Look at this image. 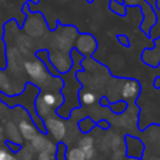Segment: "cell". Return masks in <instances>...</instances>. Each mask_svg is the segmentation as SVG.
Instances as JSON below:
<instances>
[{"label":"cell","instance_id":"cell-4","mask_svg":"<svg viewBox=\"0 0 160 160\" xmlns=\"http://www.w3.org/2000/svg\"><path fill=\"white\" fill-rule=\"evenodd\" d=\"M18 129L20 131L21 138L25 140H29V141H31L38 135V128L32 124V121L29 118L21 119L19 125H18Z\"/></svg>","mask_w":160,"mask_h":160},{"label":"cell","instance_id":"cell-3","mask_svg":"<svg viewBox=\"0 0 160 160\" xmlns=\"http://www.w3.org/2000/svg\"><path fill=\"white\" fill-rule=\"evenodd\" d=\"M31 148L38 152H48L50 155H54L56 150V146L52 144V141L44 136V134H38L31 140Z\"/></svg>","mask_w":160,"mask_h":160},{"label":"cell","instance_id":"cell-16","mask_svg":"<svg viewBox=\"0 0 160 160\" xmlns=\"http://www.w3.org/2000/svg\"><path fill=\"white\" fill-rule=\"evenodd\" d=\"M8 154H9V151H8V150H5V149L0 148V160H5V159H6V156H8Z\"/></svg>","mask_w":160,"mask_h":160},{"label":"cell","instance_id":"cell-15","mask_svg":"<svg viewBox=\"0 0 160 160\" xmlns=\"http://www.w3.org/2000/svg\"><path fill=\"white\" fill-rule=\"evenodd\" d=\"M118 40H119L120 42H122L124 46H130V45H129V39H128L126 35H118Z\"/></svg>","mask_w":160,"mask_h":160},{"label":"cell","instance_id":"cell-13","mask_svg":"<svg viewBox=\"0 0 160 160\" xmlns=\"http://www.w3.org/2000/svg\"><path fill=\"white\" fill-rule=\"evenodd\" d=\"M6 66V51H5V45L0 40V68Z\"/></svg>","mask_w":160,"mask_h":160},{"label":"cell","instance_id":"cell-18","mask_svg":"<svg viewBox=\"0 0 160 160\" xmlns=\"http://www.w3.org/2000/svg\"><path fill=\"white\" fill-rule=\"evenodd\" d=\"M154 85H155V88H160V78H156V79H155Z\"/></svg>","mask_w":160,"mask_h":160},{"label":"cell","instance_id":"cell-14","mask_svg":"<svg viewBox=\"0 0 160 160\" xmlns=\"http://www.w3.org/2000/svg\"><path fill=\"white\" fill-rule=\"evenodd\" d=\"M38 159H39V160H55L54 156L50 155V154H48V152H39Z\"/></svg>","mask_w":160,"mask_h":160},{"label":"cell","instance_id":"cell-5","mask_svg":"<svg viewBox=\"0 0 160 160\" xmlns=\"http://www.w3.org/2000/svg\"><path fill=\"white\" fill-rule=\"evenodd\" d=\"M140 91V85L136 80H128L122 88V96L125 99H135Z\"/></svg>","mask_w":160,"mask_h":160},{"label":"cell","instance_id":"cell-9","mask_svg":"<svg viewBox=\"0 0 160 160\" xmlns=\"http://www.w3.org/2000/svg\"><path fill=\"white\" fill-rule=\"evenodd\" d=\"M66 160H86V156L80 148H72L66 152Z\"/></svg>","mask_w":160,"mask_h":160},{"label":"cell","instance_id":"cell-17","mask_svg":"<svg viewBox=\"0 0 160 160\" xmlns=\"http://www.w3.org/2000/svg\"><path fill=\"white\" fill-rule=\"evenodd\" d=\"M5 160H19V158H16V156H15V155H12L11 152H9Z\"/></svg>","mask_w":160,"mask_h":160},{"label":"cell","instance_id":"cell-8","mask_svg":"<svg viewBox=\"0 0 160 160\" xmlns=\"http://www.w3.org/2000/svg\"><path fill=\"white\" fill-rule=\"evenodd\" d=\"M35 109H36L38 115L41 116V118H46V116H49L50 112H51V108H50L49 105H46V104L41 100L40 96H39V98L36 99V101H35Z\"/></svg>","mask_w":160,"mask_h":160},{"label":"cell","instance_id":"cell-11","mask_svg":"<svg viewBox=\"0 0 160 160\" xmlns=\"http://www.w3.org/2000/svg\"><path fill=\"white\" fill-rule=\"evenodd\" d=\"M66 146L64 142H59L55 150V160H66Z\"/></svg>","mask_w":160,"mask_h":160},{"label":"cell","instance_id":"cell-19","mask_svg":"<svg viewBox=\"0 0 160 160\" xmlns=\"http://www.w3.org/2000/svg\"><path fill=\"white\" fill-rule=\"evenodd\" d=\"M4 138H5V135H4V129L0 126V140L4 139Z\"/></svg>","mask_w":160,"mask_h":160},{"label":"cell","instance_id":"cell-12","mask_svg":"<svg viewBox=\"0 0 160 160\" xmlns=\"http://www.w3.org/2000/svg\"><path fill=\"white\" fill-rule=\"evenodd\" d=\"M95 94L94 92H84L82 95H81V101H82V104H85V105H91V104H94L95 102Z\"/></svg>","mask_w":160,"mask_h":160},{"label":"cell","instance_id":"cell-10","mask_svg":"<svg viewBox=\"0 0 160 160\" xmlns=\"http://www.w3.org/2000/svg\"><path fill=\"white\" fill-rule=\"evenodd\" d=\"M40 98H41V100H42L46 105H49L50 108H54V106H56V104H58V98H56V95L52 94V92H44V94L40 95Z\"/></svg>","mask_w":160,"mask_h":160},{"label":"cell","instance_id":"cell-2","mask_svg":"<svg viewBox=\"0 0 160 160\" xmlns=\"http://www.w3.org/2000/svg\"><path fill=\"white\" fill-rule=\"evenodd\" d=\"M45 130L55 139V140H61L65 134H66V126L65 124L55 118H48L45 121Z\"/></svg>","mask_w":160,"mask_h":160},{"label":"cell","instance_id":"cell-1","mask_svg":"<svg viewBox=\"0 0 160 160\" xmlns=\"http://www.w3.org/2000/svg\"><path fill=\"white\" fill-rule=\"evenodd\" d=\"M25 71L26 74L36 82V84H41L46 80L48 78V72L45 70V66L41 61L38 60H32V61H26L24 64Z\"/></svg>","mask_w":160,"mask_h":160},{"label":"cell","instance_id":"cell-7","mask_svg":"<svg viewBox=\"0 0 160 160\" xmlns=\"http://www.w3.org/2000/svg\"><path fill=\"white\" fill-rule=\"evenodd\" d=\"M4 131H5V134H6L9 141L20 145V142H21V135H20V131H19L18 126H16L14 122H8Z\"/></svg>","mask_w":160,"mask_h":160},{"label":"cell","instance_id":"cell-6","mask_svg":"<svg viewBox=\"0 0 160 160\" xmlns=\"http://www.w3.org/2000/svg\"><path fill=\"white\" fill-rule=\"evenodd\" d=\"M79 148L84 151L86 160H90L94 156V139L91 136L86 135V136L81 138L79 141Z\"/></svg>","mask_w":160,"mask_h":160}]
</instances>
